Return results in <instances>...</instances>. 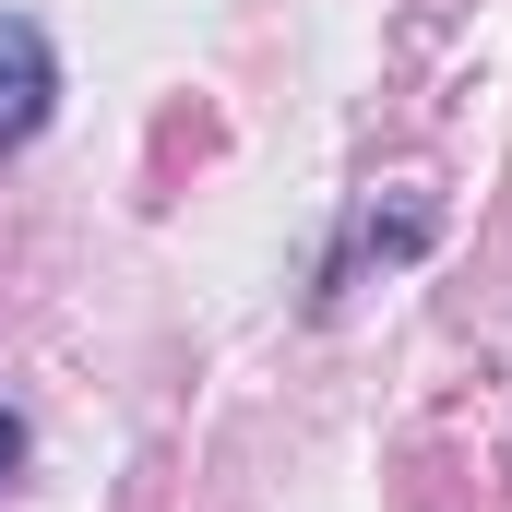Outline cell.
Returning <instances> with one entry per match:
<instances>
[{
    "label": "cell",
    "instance_id": "1",
    "mask_svg": "<svg viewBox=\"0 0 512 512\" xmlns=\"http://www.w3.org/2000/svg\"><path fill=\"white\" fill-rule=\"evenodd\" d=\"M48 120H60V48L36 12H0V155H24Z\"/></svg>",
    "mask_w": 512,
    "mask_h": 512
},
{
    "label": "cell",
    "instance_id": "2",
    "mask_svg": "<svg viewBox=\"0 0 512 512\" xmlns=\"http://www.w3.org/2000/svg\"><path fill=\"white\" fill-rule=\"evenodd\" d=\"M12 465H24V417L0 405V489H12Z\"/></svg>",
    "mask_w": 512,
    "mask_h": 512
}]
</instances>
